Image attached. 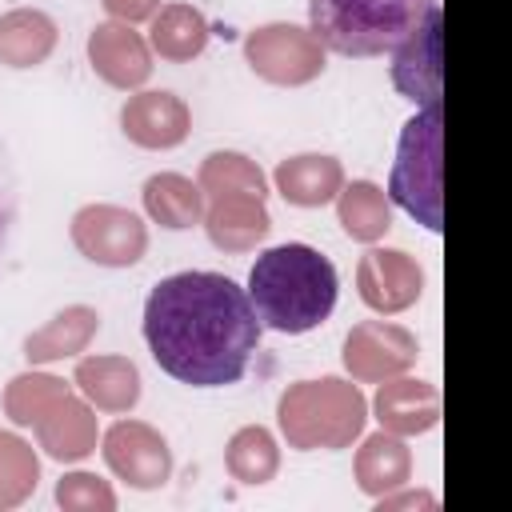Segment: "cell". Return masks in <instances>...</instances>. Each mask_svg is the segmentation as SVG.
Here are the masks:
<instances>
[{
	"label": "cell",
	"mask_w": 512,
	"mask_h": 512,
	"mask_svg": "<svg viewBox=\"0 0 512 512\" xmlns=\"http://www.w3.org/2000/svg\"><path fill=\"white\" fill-rule=\"evenodd\" d=\"M64 392H72V384H64L60 376L52 372H20L8 380L4 388V416L16 424V428H32L52 400H60Z\"/></svg>",
	"instance_id": "cell-28"
},
{
	"label": "cell",
	"mask_w": 512,
	"mask_h": 512,
	"mask_svg": "<svg viewBox=\"0 0 512 512\" xmlns=\"http://www.w3.org/2000/svg\"><path fill=\"white\" fill-rule=\"evenodd\" d=\"M272 184L276 192L296 204V208H324L336 200L340 184H344V168L336 156H324V152H300V156H288L276 164L272 172Z\"/></svg>",
	"instance_id": "cell-18"
},
{
	"label": "cell",
	"mask_w": 512,
	"mask_h": 512,
	"mask_svg": "<svg viewBox=\"0 0 512 512\" xmlns=\"http://www.w3.org/2000/svg\"><path fill=\"white\" fill-rule=\"evenodd\" d=\"M348 376L356 384H380L392 376H404L416 368L420 360V340L392 320H360L348 328L344 336V352H340Z\"/></svg>",
	"instance_id": "cell-8"
},
{
	"label": "cell",
	"mask_w": 512,
	"mask_h": 512,
	"mask_svg": "<svg viewBox=\"0 0 512 512\" xmlns=\"http://www.w3.org/2000/svg\"><path fill=\"white\" fill-rule=\"evenodd\" d=\"M72 384L96 412L124 416L140 404V368L128 356H80Z\"/></svg>",
	"instance_id": "cell-16"
},
{
	"label": "cell",
	"mask_w": 512,
	"mask_h": 512,
	"mask_svg": "<svg viewBox=\"0 0 512 512\" xmlns=\"http://www.w3.org/2000/svg\"><path fill=\"white\" fill-rule=\"evenodd\" d=\"M392 84L412 104L432 108L444 96V72H440V4L416 24L412 36H404L392 48Z\"/></svg>",
	"instance_id": "cell-11"
},
{
	"label": "cell",
	"mask_w": 512,
	"mask_h": 512,
	"mask_svg": "<svg viewBox=\"0 0 512 512\" xmlns=\"http://www.w3.org/2000/svg\"><path fill=\"white\" fill-rule=\"evenodd\" d=\"M336 220L356 244H376L392 228V204L388 192L372 180H352L340 184L336 192Z\"/></svg>",
	"instance_id": "cell-24"
},
{
	"label": "cell",
	"mask_w": 512,
	"mask_h": 512,
	"mask_svg": "<svg viewBox=\"0 0 512 512\" xmlns=\"http://www.w3.org/2000/svg\"><path fill=\"white\" fill-rule=\"evenodd\" d=\"M100 452H104L108 472L116 480H124L128 488H136V492L164 488L168 476H172V448L144 420H116L100 436Z\"/></svg>",
	"instance_id": "cell-9"
},
{
	"label": "cell",
	"mask_w": 512,
	"mask_h": 512,
	"mask_svg": "<svg viewBox=\"0 0 512 512\" xmlns=\"http://www.w3.org/2000/svg\"><path fill=\"white\" fill-rule=\"evenodd\" d=\"M440 144H444V112H440V104L420 108L400 132L392 176H388V200L400 204L428 232L444 228V212H440Z\"/></svg>",
	"instance_id": "cell-5"
},
{
	"label": "cell",
	"mask_w": 512,
	"mask_h": 512,
	"mask_svg": "<svg viewBox=\"0 0 512 512\" xmlns=\"http://www.w3.org/2000/svg\"><path fill=\"white\" fill-rule=\"evenodd\" d=\"M224 468L236 484L260 488L280 472V444L264 424H244L224 448Z\"/></svg>",
	"instance_id": "cell-25"
},
{
	"label": "cell",
	"mask_w": 512,
	"mask_h": 512,
	"mask_svg": "<svg viewBox=\"0 0 512 512\" xmlns=\"http://www.w3.org/2000/svg\"><path fill=\"white\" fill-rule=\"evenodd\" d=\"M56 504L64 512H116V492L96 472H64L56 480Z\"/></svg>",
	"instance_id": "cell-29"
},
{
	"label": "cell",
	"mask_w": 512,
	"mask_h": 512,
	"mask_svg": "<svg viewBox=\"0 0 512 512\" xmlns=\"http://www.w3.org/2000/svg\"><path fill=\"white\" fill-rule=\"evenodd\" d=\"M244 292L252 300L260 328H272L284 336H304L332 316L340 280L324 252L292 240V244L264 248L252 260Z\"/></svg>",
	"instance_id": "cell-2"
},
{
	"label": "cell",
	"mask_w": 512,
	"mask_h": 512,
	"mask_svg": "<svg viewBox=\"0 0 512 512\" xmlns=\"http://www.w3.org/2000/svg\"><path fill=\"white\" fill-rule=\"evenodd\" d=\"M208 240L220 252H252L268 232H272V216L264 208V200L256 196H220V200H204V216H200Z\"/></svg>",
	"instance_id": "cell-17"
},
{
	"label": "cell",
	"mask_w": 512,
	"mask_h": 512,
	"mask_svg": "<svg viewBox=\"0 0 512 512\" xmlns=\"http://www.w3.org/2000/svg\"><path fill=\"white\" fill-rule=\"evenodd\" d=\"M412 508L432 512V508H436V496H432V492H420V488L412 492L408 484H400V488L376 496V512H412Z\"/></svg>",
	"instance_id": "cell-30"
},
{
	"label": "cell",
	"mask_w": 512,
	"mask_h": 512,
	"mask_svg": "<svg viewBox=\"0 0 512 512\" xmlns=\"http://www.w3.org/2000/svg\"><path fill=\"white\" fill-rule=\"evenodd\" d=\"M36 484H40V456H36V448L24 436L0 428V512L20 508L36 492Z\"/></svg>",
	"instance_id": "cell-27"
},
{
	"label": "cell",
	"mask_w": 512,
	"mask_h": 512,
	"mask_svg": "<svg viewBox=\"0 0 512 512\" xmlns=\"http://www.w3.org/2000/svg\"><path fill=\"white\" fill-rule=\"evenodd\" d=\"M60 28L40 8H12L0 16V64L36 68L56 52Z\"/></svg>",
	"instance_id": "cell-21"
},
{
	"label": "cell",
	"mask_w": 512,
	"mask_h": 512,
	"mask_svg": "<svg viewBox=\"0 0 512 512\" xmlns=\"http://www.w3.org/2000/svg\"><path fill=\"white\" fill-rule=\"evenodd\" d=\"M244 60L260 80H268L276 88H300L324 72L320 40L308 28L288 24V20L252 28L244 36Z\"/></svg>",
	"instance_id": "cell-6"
},
{
	"label": "cell",
	"mask_w": 512,
	"mask_h": 512,
	"mask_svg": "<svg viewBox=\"0 0 512 512\" xmlns=\"http://www.w3.org/2000/svg\"><path fill=\"white\" fill-rule=\"evenodd\" d=\"M68 236H72L76 252L100 268H132L148 252L144 220L120 204H84L72 216Z\"/></svg>",
	"instance_id": "cell-7"
},
{
	"label": "cell",
	"mask_w": 512,
	"mask_h": 512,
	"mask_svg": "<svg viewBox=\"0 0 512 512\" xmlns=\"http://www.w3.org/2000/svg\"><path fill=\"white\" fill-rule=\"evenodd\" d=\"M100 4H104V12H108L112 20H120V24L152 20L156 8H160V0H100Z\"/></svg>",
	"instance_id": "cell-31"
},
{
	"label": "cell",
	"mask_w": 512,
	"mask_h": 512,
	"mask_svg": "<svg viewBox=\"0 0 512 512\" xmlns=\"http://www.w3.org/2000/svg\"><path fill=\"white\" fill-rule=\"evenodd\" d=\"M96 332H100V312L88 304H68L64 312H56L44 328H36L24 340V360L28 364H56V360L80 356Z\"/></svg>",
	"instance_id": "cell-20"
},
{
	"label": "cell",
	"mask_w": 512,
	"mask_h": 512,
	"mask_svg": "<svg viewBox=\"0 0 512 512\" xmlns=\"http://www.w3.org/2000/svg\"><path fill=\"white\" fill-rule=\"evenodd\" d=\"M148 48L168 64H188L208 48V20L192 4H160L148 28Z\"/></svg>",
	"instance_id": "cell-22"
},
{
	"label": "cell",
	"mask_w": 512,
	"mask_h": 512,
	"mask_svg": "<svg viewBox=\"0 0 512 512\" xmlns=\"http://www.w3.org/2000/svg\"><path fill=\"white\" fill-rule=\"evenodd\" d=\"M140 196H144L148 220L160 224V228H172V232L192 228L204 216V192H200V184L188 180V176H180V172H156V176H148L144 188H140Z\"/></svg>",
	"instance_id": "cell-23"
},
{
	"label": "cell",
	"mask_w": 512,
	"mask_h": 512,
	"mask_svg": "<svg viewBox=\"0 0 512 512\" xmlns=\"http://www.w3.org/2000/svg\"><path fill=\"white\" fill-rule=\"evenodd\" d=\"M144 340L152 360L180 384L224 388L248 372L260 320L248 292L224 272L164 276L144 300Z\"/></svg>",
	"instance_id": "cell-1"
},
{
	"label": "cell",
	"mask_w": 512,
	"mask_h": 512,
	"mask_svg": "<svg viewBox=\"0 0 512 512\" xmlns=\"http://www.w3.org/2000/svg\"><path fill=\"white\" fill-rule=\"evenodd\" d=\"M196 184L204 192V200H220V196H268V176L260 172L256 160H248L244 152H212L204 156Z\"/></svg>",
	"instance_id": "cell-26"
},
{
	"label": "cell",
	"mask_w": 512,
	"mask_h": 512,
	"mask_svg": "<svg viewBox=\"0 0 512 512\" xmlns=\"http://www.w3.org/2000/svg\"><path fill=\"white\" fill-rule=\"evenodd\" d=\"M32 432H36V448L56 464H76L92 456L100 440L96 408L76 392H64L60 400H52L48 412L32 424Z\"/></svg>",
	"instance_id": "cell-14"
},
{
	"label": "cell",
	"mask_w": 512,
	"mask_h": 512,
	"mask_svg": "<svg viewBox=\"0 0 512 512\" xmlns=\"http://www.w3.org/2000/svg\"><path fill=\"white\" fill-rule=\"evenodd\" d=\"M356 292L360 300L380 312V316H396L404 308H412L424 292V272L420 264L404 252V248H376L368 244V252L356 264Z\"/></svg>",
	"instance_id": "cell-10"
},
{
	"label": "cell",
	"mask_w": 512,
	"mask_h": 512,
	"mask_svg": "<svg viewBox=\"0 0 512 512\" xmlns=\"http://www.w3.org/2000/svg\"><path fill=\"white\" fill-rule=\"evenodd\" d=\"M276 424L296 452H336L364 436L368 400L360 384L344 376L296 380L276 400Z\"/></svg>",
	"instance_id": "cell-3"
},
{
	"label": "cell",
	"mask_w": 512,
	"mask_h": 512,
	"mask_svg": "<svg viewBox=\"0 0 512 512\" xmlns=\"http://www.w3.org/2000/svg\"><path fill=\"white\" fill-rule=\"evenodd\" d=\"M372 412L384 432L420 436V432L436 428V420H440V392H436V384L404 372V376L380 380V388L372 396Z\"/></svg>",
	"instance_id": "cell-15"
},
{
	"label": "cell",
	"mask_w": 512,
	"mask_h": 512,
	"mask_svg": "<svg viewBox=\"0 0 512 512\" xmlns=\"http://www.w3.org/2000/svg\"><path fill=\"white\" fill-rule=\"evenodd\" d=\"M120 132L136 144V148H148V152H164V148H176L188 140L192 132V112L188 104L176 96V92H164V88H144V92H132L120 108Z\"/></svg>",
	"instance_id": "cell-13"
},
{
	"label": "cell",
	"mask_w": 512,
	"mask_h": 512,
	"mask_svg": "<svg viewBox=\"0 0 512 512\" xmlns=\"http://www.w3.org/2000/svg\"><path fill=\"white\" fill-rule=\"evenodd\" d=\"M352 472H356V488L376 500V496H384V492H392V488L412 480V448L404 444V436L380 428V432L360 440Z\"/></svg>",
	"instance_id": "cell-19"
},
{
	"label": "cell",
	"mask_w": 512,
	"mask_h": 512,
	"mask_svg": "<svg viewBox=\"0 0 512 512\" xmlns=\"http://www.w3.org/2000/svg\"><path fill=\"white\" fill-rule=\"evenodd\" d=\"M436 0H308V32L324 52L368 60L392 52Z\"/></svg>",
	"instance_id": "cell-4"
},
{
	"label": "cell",
	"mask_w": 512,
	"mask_h": 512,
	"mask_svg": "<svg viewBox=\"0 0 512 512\" xmlns=\"http://www.w3.org/2000/svg\"><path fill=\"white\" fill-rule=\"evenodd\" d=\"M88 64L108 88L136 92L152 76V48L132 24L104 20L88 32Z\"/></svg>",
	"instance_id": "cell-12"
}]
</instances>
